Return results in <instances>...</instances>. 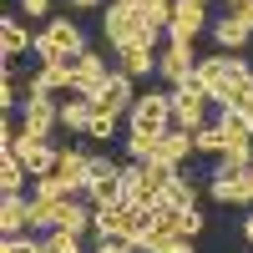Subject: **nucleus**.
I'll return each instance as SVG.
<instances>
[{"label":"nucleus","mask_w":253,"mask_h":253,"mask_svg":"<svg viewBox=\"0 0 253 253\" xmlns=\"http://www.w3.org/2000/svg\"><path fill=\"white\" fill-rule=\"evenodd\" d=\"M177 177V167H167V162H126L122 167V193L126 203H137V208H152L167 198V182Z\"/></svg>","instance_id":"1"},{"label":"nucleus","mask_w":253,"mask_h":253,"mask_svg":"<svg viewBox=\"0 0 253 253\" xmlns=\"http://www.w3.org/2000/svg\"><path fill=\"white\" fill-rule=\"evenodd\" d=\"M167 96H172V126H182V132H198V126H208V101H213V96L203 91L198 76H187L182 86H172Z\"/></svg>","instance_id":"2"},{"label":"nucleus","mask_w":253,"mask_h":253,"mask_svg":"<svg viewBox=\"0 0 253 253\" xmlns=\"http://www.w3.org/2000/svg\"><path fill=\"white\" fill-rule=\"evenodd\" d=\"M142 26H147V20L137 15V5H132V0H112V5L101 10V36H107V46H112V51L132 46V41L142 36Z\"/></svg>","instance_id":"3"},{"label":"nucleus","mask_w":253,"mask_h":253,"mask_svg":"<svg viewBox=\"0 0 253 253\" xmlns=\"http://www.w3.org/2000/svg\"><path fill=\"white\" fill-rule=\"evenodd\" d=\"M126 122H132V132H167L172 126V96L167 91H142L132 101V112H126Z\"/></svg>","instance_id":"4"},{"label":"nucleus","mask_w":253,"mask_h":253,"mask_svg":"<svg viewBox=\"0 0 253 253\" xmlns=\"http://www.w3.org/2000/svg\"><path fill=\"white\" fill-rule=\"evenodd\" d=\"M51 182H56L66 198L86 193V182H91V157L81 152V147H61V157H56V167H51Z\"/></svg>","instance_id":"5"},{"label":"nucleus","mask_w":253,"mask_h":253,"mask_svg":"<svg viewBox=\"0 0 253 253\" xmlns=\"http://www.w3.org/2000/svg\"><path fill=\"white\" fill-rule=\"evenodd\" d=\"M20 132L26 137L61 132V101L56 96H26V107H20Z\"/></svg>","instance_id":"6"},{"label":"nucleus","mask_w":253,"mask_h":253,"mask_svg":"<svg viewBox=\"0 0 253 253\" xmlns=\"http://www.w3.org/2000/svg\"><path fill=\"white\" fill-rule=\"evenodd\" d=\"M203 26H208V5L203 0H177L172 26H167V46H193Z\"/></svg>","instance_id":"7"},{"label":"nucleus","mask_w":253,"mask_h":253,"mask_svg":"<svg viewBox=\"0 0 253 253\" xmlns=\"http://www.w3.org/2000/svg\"><path fill=\"white\" fill-rule=\"evenodd\" d=\"M15 157H20V167H26L31 177H51V167H56V157H61V147H51V137H26V132H20Z\"/></svg>","instance_id":"8"},{"label":"nucleus","mask_w":253,"mask_h":253,"mask_svg":"<svg viewBox=\"0 0 253 253\" xmlns=\"http://www.w3.org/2000/svg\"><path fill=\"white\" fill-rule=\"evenodd\" d=\"M137 81L132 76H126V71H112L107 81H101V91L91 96L96 101V112H112V117H122V112H132V101H137Z\"/></svg>","instance_id":"9"},{"label":"nucleus","mask_w":253,"mask_h":253,"mask_svg":"<svg viewBox=\"0 0 253 253\" xmlns=\"http://www.w3.org/2000/svg\"><path fill=\"white\" fill-rule=\"evenodd\" d=\"M238 66H243V56H228V51H218V56H203L193 76L203 81V91H208V96H218V91L228 86V81L238 76Z\"/></svg>","instance_id":"10"},{"label":"nucleus","mask_w":253,"mask_h":253,"mask_svg":"<svg viewBox=\"0 0 253 253\" xmlns=\"http://www.w3.org/2000/svg\"><path fill=\"white\" fill-rule=\"evenodd\" d=\"M193 71H198V51H193V46H167V51L157 56V76L167 81V91L182 86Z\"/></svg>","instance_id":"11"},{"label":"nucleus","mask_w":253,"mask_h":253,"mask_svg":"<svg viewBox=\"0 0 253 253\" xmlns=\"http://www.w3.org/2000/svg\"><path fill=\"white\" fill-rule=\"evenodd\" d=\"M213 101H218V112H248V107H253V66H248V61L238 66V76L228 81Z\"/></svg>","instance_id":"12"},{"label":"nucleus","mask_w":253,"mask_h":253,"mask_svg":"<svg viewBox=\"0 0 253 253\" xmlns=\"http://www.w3.org/2000/svg\"><path fill=\"white\" fill-rule=\"evenodd\" d=\"M193 152H198V147H193V132H182V126H167L162 142H157V157H152V162H167V167H177V172H182V162L193 157Z\"/></svg>","instance_id":"13"},{"label":"nucleus","mask_w":253,"mask_h":253,"mask_svg":"<svg viewBox=\"0 0 253 253\" xmlns=\"http://www.w3.org/2000/svg\"><path fill=\"white\" fill-rule=\"evenodd\" d=\"M208 193H213V203H228V208H253V198H248V182H243V172H213V182H208Z\"/></svg>","instance_id":"14"},{"label":"nucleus","mask_w":253,"mask_h":253,"mask_svg":"<svg viewBox=\"0 0 253 253\" xmlns=\"http://www.w3.org/2000/svg\"><path fill=\"white\" fill-rule=\"evenodd\" d=\"M117 71H126L132 81L152 76V71H157V51H152V46H142V41H132V46H122V51H117Z\"/></svg>","instance_id":"15"},{"label":"nucleus","mask_w":253,"mask_h":253,"mask_svg":"<svg viewBox=\"0 0 253 253\" xmlns=\"http://www.w3.org/2000/svg\"><path fill=\"white\" fill-rule=\"evenodd\" d=\"M26 51H36V36L20 26L15 15H5V20H0V56H5V61H20Z\"/></svg>","instance_id":"16"},{"label":"nucleus","mask_w":253,"mask_h":253,"mask_svg":"<svg viewBox=\"0 0 253 253\" xmlns=\"http://www.w3.org/2000/svg\"><path fill=\"white\" fill-rule=\"evenodd\" d=\"M26 228H31V198H0V233L26 238Z\"/></svg>","instance_id":"17"},{"label":"nucleus","mask_w":253,"mask_h":253,"mask_svg":"<svg viewBox=\"0 0 253 253\" xmlns=\"http://www.w3.org/2000/svg\"><path fill=\"white\" fill-rule=\"evenodd\" d=\"M91 117H96V101H91V96H66V101H61V126H66V132L86 137Z\"/></svg>","instance_id":"18"},{"label":"nucleus","mask_w":253,"mask_h":253,"mask_svg":"<svg viewBox=\"0 0 253 253\" xmlns=\"http://www.w3.org/2000/svg\"><path fill=\"white\" fill-rule=\"evenodd\" d=\"M213 41H218V51H228V56H233V51H243L248 41H253V31L243 26V20H238L233 10H228V15L218 20V26H213Z\"/></svg>","instance_id":"19"},{"label":"nucleus","mask_w":253,"mask_h":253,"mask_svg":"<svg viewBox=\"0 0 253 253\" xmlns=\"http://www.w3.org/2000/svg\"><path fill=\"white\" fill-rule=\"evenodd\" d=\"M213 122H218V132H223V147H243V142H253V122H248L243 112H218Z\"/></svg>","instance_id":"20"},{"label":"nucleus","mask_w":253,"mask_h":253,"mask_svg":"<svg viewBox=\"0 0 253 253\" xmlns=\"http://www.w3.org/2000/svg\"><path fill=\"white\" fill-rule=\"evenodd\" d=\"M86 198H91V208H112V203H122L126 193H122V172H112V177H91L86 182Z\"/></svg>","instance_id":"21"},{"label":"nucleus","mask_w":253,"mask_h":253,"mask_svg":"<svg viewBox=\"0 0 253 253\" xmlns=\"http://www.w3.org/2000/svg\"><path fill=\"white\" fill-rule=\"evenodd\" d=\"M132 5H137V15L147 20V26L167 31V26H172V10H177V0H132Z\"/></svg>","instance_id":"22"},{"label":"nucleus","mask_w":253,"mask_h":253,"mask_svg":"<svg viewBox=\"0 0 253 253\" xmlns=\"http://www.w3.org/2000/svg\"><path fill=\"white\" fill-rule=\"evenodd\" d=\"M20 182H26L20 157H15V152H0V193H5V198H20Z\"/></svg>","instance_id":"23"},{"label":"nucleus","mask_w":253,"mask_h":253,"mask_svg":"<svg viewBox=\"0 0 253 253\" xmlns=\"http://www.w3.org/2000/svg\"><path fill=\"white\" fill-rule=\"evenodd\" d=\"M157 142H162V132H126V157L132 162H152Z\"/></svg>","instance_id":"24"},{"label":"nucleus","mask_w":253,"mask_h":253,"mask_svg":"<svg viewBox=\"0 0 253 253\" xmlns=\"http://www.w3.org/2000/svg\"><path fill=\"white\" fill-rule=\"evenodd\" d=\"M248 167H253V142H243V147H223V157H218L213 172H248Z\"/></svg>","instance_id":"25"},{"label":"nucleus","mask_w":253,"mask_h":253,"mask_svg":"<svg viewBox=\"0 0 253 253\" xmlns=\"http://www.w3.org/2000/svg\"><path fill=\"white\" fill-rule=\"evenodd\" d=\"M167 203H177V208H198V182L187 177V172H177L172 182H167Z\"/></svg>","instance_id":"26"},{"label":"nucleus","mask_w":253,"mask_h":253,"mask_svg":"<svg viewBox=\"0 0 253 253\" xmlns=\"http://www.w3.org/2000/svg\"><path fill=\"white\" fill-rule=\"evenodd\" d=\"M193 147H198V152H213V157H223V132H218V122L198 126V132H193Z\"/></svg>","instance_id":"27"},{"label":"nucleus","mask_w":253,"mask_h":253,"mask_svg":"<svg viewBox=\"0 0 253 253\" xmlns=\"http://www.w3.org/2000/svg\"><path fill=\"white\" fill-rule=\"evenodd\" d=\"M46 248H51V253H86V248H81V233H66V228L46 233Z\"/></svg>","instance_id":"28"},{"label":"nucleus","mask_w":253,"mask_h":253,"mask_svg":"<svg viewBox=\"0 0 253 253\" xmlns=\"http://www.w3.org/2000/svg\"><path fill=\"white\" fill-rule=\"evenodd\" d=\"M91 253H137V243H132V238H122V233H96Z\"/></svg>","instance_id":"29"},{"label":"nucleus","mask_w":253,"mask_h":253,"mask_svg":"<svg viewBox=\"0 0 253 253\" xmlns=\"http://www.w3.org/2000/svg\"><path fill=\"white\" fill-rule=\"evenodd\" d=\"M86 137H91V142L117 137V117H112V112H96V117H91V126H86Z\"/></svg>","instance_id":"30"},{"label":"nucleus","mask_w":253,"mask_h":253,"mask_svg":"<svg viewBox=\"0 0 253 253\" xmlns=\"http://www.w3.org/2000/svg\"><path fill=\"white\" fill-rule=\"evenodd\" d=\"M122 203H126V198H122ZM122 203L96 208V233H117V228H122Z\"/></svg>","instance_id":"31"},{"label":"nucleus","mask_w":253,"mask_h":253,"mask_svg":"<svg viewBox=\"0 0 253 253\" xmlns=\"http://www.w3.org/2000/svg\"><path fill=\"white\" fill-rule=\"evenodd\" d=\"M20 15H31V20H56V15H51V0H20Z\"/></svg>","instance_id":"32"},{"label":"nucleus","mask_w":253,"mask_h":253,"mask_svg":"<svg viewBox=\"0 0 253 253\" xmlns=\"http://www.w3.org/2000/svg\"><path fill=\"white\" fill-rule=\"evenodd\" d=\"M198 233H203V213L187 208V213H182V238H198Z\"/></svg>","instance_id":"33"},{"label":"nucleus","mask_w":253,"mask_h":253,"mask_svg":"<svg viewBox=\"0 0 253 253\" xmlns=\"http://www.w3.org/2000/svg\"><path fill=\"white\" fill-rule=\"evenodd\" d=\"M112 172H122L112 157H91V177H112Z\"/></svg>","instance_id":"34"},{"label":"nucleus","mask_w":253,"mask_h":253,"mask_svg":"<svg viewBox=\"0 0 253 253\" xmlns=\"http://www.w3.org/2000/svg\"><path fill=\"white\" fill-rule=\"evenodd\" d=\"M66 5H71V10H96L101 0H66Z\"/></svg>","instance_id":"35"},{"label":"nucleus","mask_w":253,"mask_h":253,"mask_svg":"<svg viewBox=\"0 0 253 253\" xmlns=\"http://www.w3.org/2000/svg\"><path fill=\"white\" fill-rule=\"evenodd\" d=\"M243 238H248V243H253V213H248V223H243Z\"/></svg>","instance_id":"36"},{"label":"nucleus","mask_w":253,"mask_h":253,"mask_svg":"<svg viewBox=\"0 0 253 253\" xmlns=\"http://www.w3.org/2000/svg\"><path fill=\"white\" fill-rule=\"evenodd\" d=\"M243 182H248V198H253V167H248V172H243Z\"/></svg>","instance_id":"37"},{"label":"nucleus","mask_w":253,"mask_h":253,"mask_svg":"<svg viewBox=\"0 0 253 253\" xmlns=\"http://www.w3.org/2000/svg\"><path fill=\"white\" fill-rule=\"evenodd\" d=\"M233 5H248V0H228V10H233Z\"/></svg>","instance_id":"38"},{"label":"nucleus","mask_w":253,"mask_h":253,"mask_svg":"<svg viewBox=\"0 0 253 253\" xmlns=\"http://www.w3.org/2000/svg\"><path fill=\"white\" fill-rule=\"evenodd\" d=\"M203 5H208V0H203Z\"/></svg>","instance_id":"39"}]
</instances>
